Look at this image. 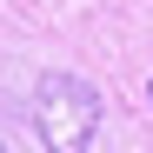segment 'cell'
Wrapping results in <instances>:
<instances>
[{"label":"cell","mask_w":153,"mask_h":153,"mask_svg":"<svg viewBox=\"0 0 153 153\" xmlns=\"http://www.w3.org/2000/svg\"><path fill=\"white\" fill-rule=\"evenodd\" d=\"M33 133L47 153H93L100 140V93L80 80V73H40L33 87Z\"/></svg>","instance_id":"cell-1"},{"label":"cell","mask_w":153,"mask_h":153,"mask_svg":"<svg viewBox=\"0 0 153 153\" xmlns=\"http://www.w3.org/2000/svg\"><path fill=\"white\" fill-rule=\"evenodd\" d=\"M0 153H7V140H0Z\"/></svg>","instance_id":"cell-2"},{"label":"cell","mask_w":153,"mask_h":153,"mask_svg":"<svg viewBox=\"0 0 153 153\" xmlns=\"http://www.w3.org/2000/svg\"><path fill=\"white\" fill-rule=\"evenodd\" d=\"M146 100H153V87H146Z\"/></svg>","instance_id":"cell-3"}]
</instances>
